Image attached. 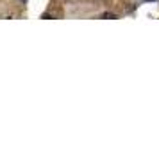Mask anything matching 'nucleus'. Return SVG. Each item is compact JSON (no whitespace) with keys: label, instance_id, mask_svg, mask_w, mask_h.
I'll list each match as a JSON object with an SVG mask.
<instances>
[{"label":"nucleus","instance_id":"f257e3e1","mask_svg":"<svg viewBox=\"0 0 159 154\" xmlns=\"http://www.w3.org/2000/svg\"><path fill=\"white\" fill-rule=\"evenodd\" d=\"M102 18H104V20H111V18H116V16L111 15V13H104V15H102Z\"/></svg>","mask_w":159,"mask_h":154},{"label":"nucleus","instance_id":"f03ea898","mask_svg":"<svg viewBox=\"0 0 159 154\" xmlns=\"http://www.w3.org/2000/svg\"><path fill=\"white\" fill-rule=\"evenodd\" d=\"M147 2H157V0H147Z\"/></svg>","mask_w":159,"mask_h":154}]
</instances>
